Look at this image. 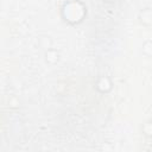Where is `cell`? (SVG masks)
<instances>
[{"instance_id":"1","label":"cell","mask_w":152,"mask_h":152,"mask_svg":"<svg viewBox=\"0 0 152 152\" xmlns=\"http://www.w3.org/2000/svg\"><path fill=\"white\" fill-rule=\"evenodd\" d=\"M61 17L69 25H78L87 17V6L81 0H66L61 7Z\"/></svg>"},{"instance_id":"2","label":"cell","mask_w":152,"mask_h":152,"mask_svg":"<svg viewBox=\"0 0 152 152\" xmlns=\"http://www.w3.org/2000/svg\"><path fill=\"white\" fill-rule=\"evenodd\" d=\"M95 89L97 93L102 95H107L112 91L113 89V81L109 76L107 75H101L96 78L95 81Z\"/></svg>"},{"instance_id":"3","label":"cell","mask_w":152,"mask_h":152,"mask_svg":"<svg viewBox=\"0 0 152 152\" xmlns=\"http://www.w3.org/2000/svg\"><path fill=\"white\" fill-rule=\"evenodd\" d=\"M138 19L142 26H146V27L152 26V8L151 7L142 8L138 14Z\"/></svg>"},{"instance_id":"4","label":"cell","mask_w":152,"mask_h":152,"mask_svg":"<svg viewBox=\"0 0 152 152\" xmlns=\"http://www.w3.org/2000/svg\"><path fill=\"white\" fill-rule=\"evenodd\" d=\"M52 45H53V42H52V39H51L50 36H48V34L39 36V38H38V46L44 52L48 51V50H50V49H52Z\"/></svg>"},{"instance_id":"5","label":"cell","mask_w":152,"mask_h":152,"mask_svg":"<svg viewBox=\"0 0 152 152\" xmlns=\"http://www.w3.org/2000/svg\"><path fill=\"white\" fill-rule=\"evenodd\" d=\"M44 57H45V62L48 64H56L59 61V52L56 49H50L48 51L44 52Z\"/></svg>"},{"instance_id":"6","label":"cell","mask_w":152,"mask_h":152,"mask_svg":"<svg viewBox=\"0 0 152 152\" xmlns=\"http://www.w3.org/2000/svg\"><path fill=\"white\" fill-rule=\"evenodd\" d=\"M141 51H142V53H144L146 57H151V56H152V40H146V42H144L142 48H141Z\"/></svg>"},{"instance_id":"7","label":"cell","mask_w":152,"mask_h":152,"mask_svg":"<svg viewBox=\"0 0 152 152\" xmlns=\"http://www.w3.org/2000/svg\"><path fill=\"white\" fill-rule=\"evenodd\" d=\"M141 129L146 137H152V122H145L142 125Z\"/></svg>"},{"instance_id":"8","label":"cell","mask_w":152,"mask_h":152,"mask_svg":"<svg viewBox=\"0 0 152 152\" xmlns=\"http://www.w3.org/2000/svg\"><path fill=\"white\" fill-rule=\"evenodd\" d=\"M103 2H106V4H114L115 2V0H102Z\"/></svg>"}]
</instances>
